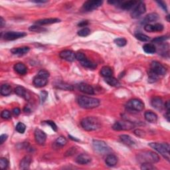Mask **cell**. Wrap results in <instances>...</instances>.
<instances>
[{
    "mask_svg": "<svg viewBox=\"0 0 170 170\" xmlns=\"http://www.w3.org/2000/svg\"><path fill=\"white\" fill-rule=\"evenodd\" d=\"M137 159L142 163H153L159 161V157L157 153L152 151H143L138 153Z\"/></svg>",
    "mask_w": 170,
    "mask_h": 170,
    "instance_id": "obj_1",
    "label": "cell"
},
{
    "mask_svg": "<svg viewBox=\"0 0 170 170\" xmlns=\"http://www.w3.org/2000/svg\"><path fill=\"white\" fill-rule=\"evenodd\" d=\"M79 106L84 109H93L100 105V100L95 98L81 96L78 98Z\"/></svg>",
    "mask_w": 170,
    "mask_h": 170,
    "instance_id": "obj_2",
    "label": "cell"
},
{
    "mask_svg": "<svg viewBox=\"0 0 170 170\" xmlns=\"http://www.w3.org/2000/svg\"><path fill=\"white\" fill-rule=\"evenodd\" d=\"M80 124L87 131H94L100 128V122L97 118L87 117L82 120Z\"/></svg>",
    "mask_w": 170,
    "mask_h": 170,
    "instance_id": "obj_3",
    "label": "cell"
},
{
    "mask_svg": "<svg viewBox=\"0 0 170 170\" xmlns=\"http://www.w3.org/2000/svg\"><path fill=\"white\" fill-rule=\"evenodd\" d=\"M149 146L169 161V145L168 143H150Z\"/></svg>",
    "mask_w": 170,
    "mask_h": 170,
    "instance_id": "obj_4",
    "label": "cell"
},
{
    "mask_svg": "<svg viewBox=\"0 0 170 170\" xmlns=\"http://www.w3.org/2000/svg\"><path fill=\"white\" fill-rule=\"evenodd\" d=\"M93 147L94 151L100 154H106L111 151L110 148L107 145V143L101 140H93Z\"/></svg>",
    "mask_w": 170,
    "mask_h": 170,
    "instance_id": "obj_5",
    "label": "cell"
},
{
    "mask_svg": "<svg viewBox=\"0 0 170 170\" xmlns=\"http://www.w3.org/2000/svg\"><path fill=\"white\" fill-rule=\"evenodd\" d=\"M126 106L128 109L131 110L140 112L144 109V104L141 100L134 99L129 100L126 104Z\"/></svg>",
    "mask_w": 170,
    "mask_h": 170,
    "instance_id": "obj_6",
    "label": "cell"
},
{
    "mask_svg": "<svg viewBox=\"0 0 170 170\" xmlns=\"http://www.w3.org/2000/svg\"><path fill=\"white\" fill-rule=\"evenodd\" d=\"M134 127V124L129 121H118L114 124L112 128L116 131L130 130Z\"/></svg>",
    "mask_w": 170,
    "mask_h": 170,
    "instance_id": "obj_7",
    "label": "cell"
},
{
    "mask_svg": "<svg viewBox=\"0 0 170 170\" xmlns=\"http://www.w3.org/2000/svg\"><path fill=\"white\" fill-rule=\"evenodd\" d=\"M146 11V5L143 2H138V4L134 7L131 12V17L134 19L138 18L140 16L144 14Z\"/></svg>",
    "mask_w": 170,
    "mask_h": 170,
    "instance_id": "obj_8",
    "label": "cell"
},
{
    "mask_svg": "<svg viewBox=\"0 0 170 170\" xmlns=\"http://www.w3.org/2000/svg\"><path fill=\"white\" fill-rule=\"evenodd\" d=\"M150 71L158 76H163L166 73V68L162 64L158 61H153L151 64Z\"/></svg>",
    "mask_w": 170,
    "mask_h": 170,
    "instance_id": "obj_9",
    "label": "cell"
},
{
    "mask_svg": "<svg viewBox=\"0 0 170 170\" xmlns=\"http://www.w3.org/2000/svg\"><path fill=\"white\" fill-rule=\"evenodd\" d=\"M103 2L100 0H93V1H87L83 4V9L86 11H90L96 9L102 5Z\"/></svg>",
    "mask_w": 170,
    "mask_h": 170,
    "instance_id": "obj_10",
    "label": "cell"
},
{
    "mask_svg": "<svg viewBox=\"0 0 170 170\" xmlns=\"http://www.w3.org/2000/svg\"><path fill=\"white\" fill-rule=\"evenodd\" d=\"M27 35V33L24 32H18V31H9L5 33L4 37L5 40L8 41H14L15 39L22 38Z\"/></svg>",
    "mask_w": 170,
    "mask_h": 170,
    "instance_id": "obj_11",
    "label": "cell"
},
{
    "mask_svg": "<svg viewBox=\"0 0 170 170\" xmlns=\"http://www.w3.org/2000/svg\"><path fill=\"white\" fill-rule=\"evenodd\" d=\"M35 140L39 145H43L46 142L47 135L42 130L37 128L35 130Z\"/></svg>",
    "mask_w": 170,
    "mask_h": 170,
    "instance_id": "obj_12",
    "label": "cell"
},
{
    "mask_svg": "<svg viewBox=\"0 0 170 170\" xmlns=\"http://www.w3.org/2000/svg\"><path fill=\"white\" fill-rule=\"evenodd\" d=\"M59 56L63 59L69 62H73L76 59V53L71 50H65L61 51L59 53Z\"/></svg>",
    "mask_w": 170,
    "mask_h": 170,
    "instance_id": "obj_13",
    "label": "cell"
},
{
    "mask_svg": "<svg viewBox=\"0 0 170 170\" xmlns=\"http://www.w3.org/2000/svg\"><path fill=\"white\" fill-rule=\"evenodd\" d=\"M78 89L80 92L85 93L87 94H94V89L91 85L86 83H80L78 85Z\"/></svg>",
    "mask_w": 170,
    "mask_h": 170,
    "instance_id": "obj_14",
    "label": "cell"
},
{
    "mask_svg": "<svg viewBox=\"0 0 170 170\" xmlns=\"http://www.w3.org/2000/svg\"><path fill=\"white\" fill-rule=\"evenodd\" d=\"M144 29L147 32H160L163 30V26L160 24H156L155 25L147 24L144 27Z\"/></svg>",
    "mask_w": 170,
    "mask_h": 170,
    "instance_id": "obj_15",
    "label": "cell"
},
{
    "mask_svg": "<svg viewBox=\"0 0 170 170\" xmlns=\"http://www.w3.org/2000/svg\"><path fill=\"white\" fill-rule=\"evenodd\" d=\"M33 84L36 87L41 88V87L46 86V85L47 84L48 78H42V77H41L38 76V75H37V76L33 78Z\"/></svg>",
    "mask_w": 170,
    "mask_h": 170,
    "instance_id": "obj_16",
    "label": "cell"
},
{
    "mask_svg": "<svg viewBox=\"0 0 170 170\" xmlns=\"http://www.w3.org/2000/svg\"><path fill=\"white\" fill-rule=\"evenodd\" d=\"M15 93L18 96L24 98L25 100H29L30 99V94H29L28 91L25 88L22 87H17L15 89Z\"/></svg>",
    "mask_w": 170,
    "mask_h": 170,
    "instance_id": "obj_17",
    "label": "cell"
},
{
    "mask_svg": "<svg viewBox=\"0 0 170 170\" xmlns=\"http://www.w3.org/2000/svg\"><path fill=\"white\" fill-rule=\"evenodd\" d=\"M61 20L57 18H48V19H42L36 21L35 24L37 25H50L59 23Z\"/></svg>",
    "mask_w": 170,
    "mask_h": 170,
    "instance_id": "obj_18",
    "label": "cell"
},
{
    "mask_svg": "<svg viewBox=\"0 0 170 170\" xmlns=\"http://www.w3.org/2000/svg\"><path fill=\"white\" fill-rule=\"evenodd\" d=\"M76 162L78 164H88V163H89L91 162V158L89 155L85 154V153H82V154L77 157L76 159Z\"/></svg>",
    "mask_w": 170,
    "mask_h": 170,
    "instance_id": "obj_19",
    "label": "cell"
},
{
    "mask_svg": "<svg viewBox=\"0 0 170 170\" xmlns=\"http://www.w3.org/2000/svg\"><path fill=\"white\" fill-rule=\"evenodd\" d=\"M32 162V158L30 156H26L21 159L19 164V168L21 169H27L30 167Z\"/></svg>",
    "mask_w": 170,
    "mask_h": 170,
    "instance_id": "obj_20",
    "label": "cell"
},
{
    "mask_svg": "<svg viewBox=\"0 0 170 170\" xmlns=\"http://www.w3.org/2000/svg\"><path fill=\"white\" fill-rule=\"evenodd\" d=\"M29 50H30V49L28 47H22L12 49L11 52L14 55H18V56H23V55L28 53Z\"/></svg>",
    "mask_w": 170,
    "mask_h": 170,
    "instance_id": "obj_21",
    "label": "cell"
},
{
    "mask_svg": "<svg viewBox=\"0 0 170 170\" xmlns=\"http://www.w3.org/2000/svg\"><path fill=\"white\" fill-rule=\"evenodd\" d=\"M152 106L158 110H162L163 109V102L161 98L159 97H154L152 100Z\"/></svg>",
    "mask_w": 170,
    "mask_h": 170,
    "instance_id": "obj_22",
    "label": "cell"
},
{
    "mask_svg": "<svg viewBox=\"0 0 170 170\" xmlns=\"http://www.w3.org/2000/svg\"><path fill=\"white\" fill-rule=\"evenodd\" d=\"M14 70L16 73L20 75H24L27 72V68L22 63H18L15 65Z\"/></svg>",
    "mask_w": 170,
    "mask_h": 170,
    "instance_id": "obj_23",
    "label": "cell"
},
{
    "mask_svg": "<svg viewBox=\"0 0 170 170\" xmlns=\"http://www.w3.org/2000/svg\"><path fill=\"white\" fill-rule=\"evenodd\" d=\"M159 19V15L156 13H152L146 16V17L143 20V24H149L150 23H153Z\"/></svg>",
    "mask_w": 170,
    "mask_h": 170,
    "instance_id": "obj_24",
    "label": "cell"
},
{
    "mask_svg": "<svg viewBox=\"0 0 170 170\" xmlns=\"http://www.w3.org/2000/svg\"><path fill=\"white\" fill-rule=\"evenodd\" d=\"M144 116L146 120L150 123H156L158 120V116L152 111H147L145 112Z\"/></svg>",
    "mask_w": 170,
    "mask_h": 170,
    "instance_id": "obj_25",
    "label": "cell"
},
{
    "mask_svg": "<svg viewBox=\"0 0 170 170\" xmlns=\"http://www.w3.org/2000/svg\"><path fill=\"white\" fill-rule=\"evenodd\" d=\"M105 162L108 166L113 167L117 164L118 158L114 154H109L106 157Z\"/></svg>",
    "mask_w": 170,
    "mask_h": 170,
    "instance_id": "obj_26",
    "label": "cell"
},
{
    "mask_svg": "<svg viewBox=\"0 0 170 170\" xmlns=\"http://www.w3.org/2000/svg\"><path fill=\"white\" fill-rule=\"evenodd\" d=\"M137 1H128V2H124L120 3V7L123 9L125 10H129L132 8H134L136 4H138Z\"/></svg>",
    "mask_w": 170,
    "mask_h": 170,
    "instance_id": "obj_27",
    "label": "cell"
},
{
    "mask_svg": "<svg viewBox=\"0 0 170 170\" xmlns=\"http://www.w3.org/2000/svg\"><path fill=\"white\" fill-rule=\"evenodd\" d=\"M120 138L121 140V141L126 146H132L133 145H134V140L130 136L123 134L120 136Z\"/></svg>",
    "mask_w": 170,
    "mask_h": 170,
    "instance_id": "obj_28",
    "label": "cell"
},
{
    "mask_svg": "<svg viewBox=\"0 0 170 170\" xmlns=\"http://www.w3.org/2000/svg\"><path fill=\"white\" fill-rule=\"evenodd\" d=\"M80 63L84 67L90 68V69H94V68H96L97 67L96 63H94L93 61L89 60L87 58H85L83 61H82Z\"/></svg>",
    "mask_w": 170,
    "mask_h": 170,
    "instance_id": "obj_29",
    "label": "cell"
},
{
    "mask_svg": "<svg viewBox=\"0 0 170 170\" xmlns=\"http://www.w3.org/2000/svg\"><path fill=\"white\" fill-rule=\"evenodd\" d=\"M0 93L3 96H8L11 93V87L8 84H4L2 85Z\"/></svg>",
    "mask_w": 170,
    "mask_h": 170,
    "instance_id": "obj_30",
    "label": "cell"
},
{
    "mask_svg": "<svg viewBox=\"0 0 170 170\" xmlns=\"http://www.w3.org/2000/svg\"><path fill=\"white\" fill-rule=\"evenodd\" d=\"M55 87H56L57 89H59L61 90H73V87L72 85L65 83H63V82H59V83H57V84H55Z\"/></svg>",
    "mask_w": 170,
    "mask_h": 170,
    "instance_id": "obj_31",
    "label": "cell"
},
{
    "mask_svg": "<svg viewBox=\"0 0 170 170\" xmlns=\"http://www.w3.org/2000/svg\"><path fill=\"white\" fill-rule=\"evenodd\" d=\"M143 50L148 54H153L156 53V48L152 43H147L143 46Z\"/></svg>",
    "mask_w": 170,
    "mask_h": 170,
    "instance_id": "obj_32",
    "label": "cell"
},
{
    "mask_svg": "<svg viewBox=\"0 0 170 170\" xmlns=\"http://www.w3.org/2000/svg\"><path fill=\"white\" fill-rule=\"evenodd\" d=\"M100 74L103 77L107 78V77H112L113 72H112V70L111 69L110 67L105 66L101 68Z\"/></svg>",
    "mask_w": 170,
    "mask_h": 170,
    "instance_id": "obj_33",
    "label": "cell"
},
{
    "mask_svg": "<svg viewBox=\"0 0 170 170\" xmlns=\"http://www.w3.org/2000/svg\"><path fill=\"white\" fill-rule=\"evenodd\" d=\"M105 82L108 84H109L110 86H111V87H119L120 85V82L118 81V80H117L116 78H114L113 77H110L105 78Z\"/></svg>",
    "mask_w": 170,
    "mask_h": 170,
    "instance_id": "obj_34",
    "label": "cell"
},
{
    "mask_svg": "<svg viewBox=\"0 0 170 170\" xmlns=\"http://www.w3.org/2000/svg\"><path fill=\"white\" fill-rule=\"evenodd\" d=\"M135 37L138 39V40L143 41V42H148L150 41V37L148 36H147L145 34L140 33H138L135 34Z\"/></svg>",
    "mask_w": 170,
    "mask_h": 170,
    "instance_id": "obj_35",
    "label": "cell"
},
{
    "mask_svg": "<svg viewBox=\"0 0 170 170\" xmlns=\"http://www.w3.org/2000/svg\"><path fill=\"white\" fill-rule=\"evenodd\" d=\"M90 33L91 31L90 30V29H89L88 27H84L78 31V35L80 36V37H87V36L89 35L90 34Z\"/></svg>",
    "mask_w": 170,
    "mask_h": 170,
    "instance_id": "obj_36",
    "label": "cell"
},
{
    "mask_svg": "<svg viewBox=\"0 0 170 170\" xmlns=\"http://www.w3.org/2000/svg\"><path fill=\"white\" fill-rule=\"evenodd\" d=\"M55 143H56V144L58 146H64L65 145H66V143H67V140L64 136H61L58 137L56 140Z\"/></svg>",
    "mask_w": 170,
    "mask_h": 170,
    "instance_id": "obj_37",
    "label": "cell"
},
{
    "mask_svg": "<svg viewBox=\"0 0 170 170\" xmlns=\"http://www.w3.org/2000/svg\"><path fill=\"white\" fill-rule=\"evenodd\" d=\"M29 31H34V32H38V33H41V32H43V31H47L46 29L44 28V27H40L39 25L31 26V27L29 28Z\"/></svg>",
    "mask_w": 170,
    "mask_h": 170,
    "instance_id": "obj_38",
    "label": "cell"
},
{
    "mask_svg": "<svg viewBox=\"0 0 170 170\" xmlns=\"http://www.w3.org/2000/svg\"><path fill=\"white\" fill-rule=\"evenodd\" d=\"M15 129L19 133L24 134L25 131V130H26V126L25 125L24 123L19 122L17 124V126H16Z\"/></svg>",
    "mask_w": 170,
    "mask_h": 170,
    "instance_id": "obj_39",
    "label": "cell"
},
{
    "mask_svg": "<svg viewBox=\"0 0 170 170\" xmlns=\"http://www.w3.org/2000/svg\"><path fill=\"white\" fill-rule=\"evenodd\" d=\"M114 42L119 47H124L125 46L127 43V41L124 38H118L114 40Z\"/></svg>",
    "mask_w": 170,
    "mask_h": 170,
    "instance_id": "obj_40",
    "label": "cell"
},
{
    "mask_svg": "<svg viewBox=\"0 0 170 170\" xmlns=\"http://www.w3.org/2000/svg\"><path fill=\"white\" fill-rule=\"evenodd\" d=\"M158 77L159 76H158V75H156V74L153 73V72H152L150 70L149 71L148 79L150 83H154V82L157 81L158 79Z\"/></svg>",
    "mask_w": 170,
    "mask_h": 170,
    "instance_id": "obj_41",
    "label": "cell"
},
{
    "mask_svg": "<svg viewBox=\"0 0 170 170\" xmlns=\"http://www.w3.org/2000/svg\"><path fill=\"white\" fill-rule=\"evenodd\" d=\"M8 165H9V162L7 159L4 158H2L0 159V168H1L2 169H7Z\"/></svg>",
    "mask_w": 170,
    "mask_h": 170,
    "instance_id": "obj_42",
    "label": "cell"
},
{
    "mask_svg": "<svg viewBox=\"0 0 170 170\" xmlns=\"http://www.w3.org/2000/svg\"><path fill=\"white\" fill-rule=\"evenodd\" d=\"M169 39L168 36H162V37H158L152 40V42L153 43H162V42H164L165 41L168 40Z\"/></svg>",
    "mask_w": 170,
    "mask_h": 170,
    "instance_id": "obj_43",
    "label": "cell"
},
{
    "mask_svg": "<svg viewBox=\"0 0 170 170\" xmlns=\"http://www.w3.org/2000/svg\"><path fill=\"white\" fill-rule=\"evenodd\" d=\"M1 116L3 119H5V120H9L11 118V112H9V110H4L2 111V114H1Z\"/></svg>",
    "mask_w": 170,
    "mask_h": 170,
    "instance_id": "obj_44",
    "label": "cell"
},
{
    "mask_svg": "<svg viewBox=\"0 0 170 170\" xmlns=\"http://www.w3.org/2000/svg\"><path fill=\"white\" fill-rule=\"evenodd\" d=\"M37 75L39 77H42V78H48L50 76L49 73V72L47 70H45V69H42L41 71H39Z\"/></svg>",
    "mask_w": 170,
    "mask_h": 170,
    "instance_id": "obj_45",
    "label": "cell"
},
{
    "mask_svg": "<svg viewBox=\"0 0 170 170\" xmlns=\"http://www.w3.org/2000/svg\"><path fill=\"white\" fill-rule=\"evenodd\" d=\"M142 169H146V170H152L156 169L154 165H153L152 163H142L141 166Z\"/></svg>",
    "mask_w": 170,
    "mask_h": 170,
    "instance_id": "obj_46",
    "label": "cell"
},
{
    "mask_svg": "<svg viewBox=\"0 0 170 170\" xmlns=\"http://www.w3.org/2000/svg\"><path fill=\"white\" fill-rule=\"evenodd\" d=\"M86 58H87V57L85 56V55L83 53H81V52H78V53H76V59L78 60L79 62H81L82 61H83Z\"/></svg>",
    "mask_w": 170,
    "mask_h": 170,
    "instance_id": "obj_47",
    "label": "cell"
},
{
    "mask_svg": "<svg viewBox=\"0 0 170 170\" xmlns=\"http://www.w3.org/2000/svg\"><path fill=\"white\" fill-rule=\"evenodd\" d=\"M45 123L48 124V125H49L51 127V128L53 129L54 131H55V132L57 131V126L56 124H55V123L54 122H53V121L48 120V121H47V122H45Z\"/></svg>",
    "mask_w": 170,
    "mask_h": 170,
    "instance_id": "obj_48",
    "label": "cell"
},
{
    "mask_svg": "<svg viewBox=\"0 0 170 170\" xmlns=\"http://www.w3.org/2000/svg\"><path fill=\"white\" fill-rule=\"evenodd\" d=\"M48 96V93L46 92V91H42L41 93V101L42 102H44L45 100L47 99Z\"/></svg>",
    "mask_w": 170,
    "mask_h": 170,
    "instance_id": "obj_49",
    "label": "cell"
},
{
    "mask_svg": "<svg viewBox=\"0 0 170 170\" xmlns=\"http://www.w3.org/2000/svg\"><path fill=\"white\" fill-rule=\"evenodd\" d=\"M157 3L159 5L160 7H161L163 10H164L165 11H168V9H167V5H166V4L165 2H157Z\"/></svg>",
    "mask_w": 170,
    "mask_h": 170,
    "instance_id": "obj_50",
    "label": "cell"
},
{
    "mask_svg": "<svg viewBox=\"0 0 170 170\" xmlns=\"http://www.w3.org/2000/svg\"><path fill=\"white\" fill-rule=\"evenodd\" d=\"M8 135L7 134H2L1 136H0V143L1 144H3L6 140L8 139Z\"/></svg>",
    "mask_w": 170,
    "mask_h": 170,
    "instance_id": "obj_51",
    "label": "cell"
},
{
    "mask_svg": "<svg viewBox=\"0 0 170 170\" xmlns=\"http://www.w3.org/2000/svg\"><path fill=\"white\" fill-rule=\"evenodd\" d=\"M77 149H75V148H72L71 149H69L67 151V152L66 153V156H72L73 155L74 153L76 152Z\"/></svg>",
    "mask_w": 170,
    "mask_h": 170,
    "instance_id": "obj_52",
    "label": "cell"
},
{
    "mask_svg": "<svg viewBox=\"0 0 170 170\" xmlns=\"http://www.w3.org/2000/svg\"><path fill=\"white\" fill-rule=\"evenodd\" d=\"M12 112L14 116H17L21 113V110L19 109V108H15V109L12 110Z\"/></svg>",
    "mask_w": 170,
    "mask_h": 170,
    "instance_id": "obj_53",
    "label": "cell"
},
{
    "mask_svg": "<svg viewBox=\"0 0 170 170\" xmlns=\"http://www.w3.org/2000/svg\"><path fill=\"white\" fill-rule=\"evenodd\" d=\"M134 133H135V134L137 135L138 136L142 137V136H143V133H144V132L142 131V130H137L134 132Z\"/></svg>",
    "mask_w": 170,
    "mask_h": 170,
    "instance_id": "obj_54",
    "label": "cell"
},
{
    "mask_svg": "<svg viewBox=\"0 0 170 170\" xmlns=\"http://www.w3.org/2000/svg\"><path fill=\"white\" fill-rule=\"evenodd\" d=\"M88 24H89V22H88V21H83L80 22L79 24H78V25L79 26V27H85V26H87Z\"/></svg>",
    "mask_w": 170,
    "mask_h": 170,
    "instance_id": "obj_55",
    "label": "cell"
},
{
    "mask_svg": "<svg viewBox=\"0 0 170 170\" xmlns=\"http://www.w3.org/2000/svg\"><path fill=\"white\" fill-rule=\"evenodd\" d=\"M5 24V22L4 21V18L1 17V18H0V26H1V27H4Z\"/></svg>",
    "mask_w": 170,
    "mask_h": 170,
    "instance_id": "obj_56",
    "label": "cell"
},
{
    "mask_svg": "<svg viewBox=\"0 0 170 170\" xmlns=\"http://www.w3.org/2000/svg\"><path fill=\"white\" fill-rule=\"evenodd\" d=\"M169 106H170V104H169V101H168L165 104V108L167 109V110L168 111V112H169Z\"/></svg>",
    "mask_w": 170,
    "mask_h": 170,
    "instance_id": "obj_57",
    "label": "cell"
},
{
    "mask_svg": "<svg viewBox=\"0 0 170 170\" xmlns=\"http://www.w3.org/2000/svg\"><path fill=\"white\" fill-rule=\"evenodd\" d=\"M33 2L37 3V4H38V3H41V4H43V3H47V1H33Z\"/></svg>",
    "mask_w": 170,
    "mask_h": 170,
    "instance_id": "obj_58",
    "label": "cell"
},
{
    "mask_svg": "<svg viewBox=\"0 0 170 170\" xmlns=\"http://www.w3.org/2000/svg\"><path fill=\"white\" fill-rule=\"evenodd\" d=\"M69 138H71V140H75V141H78V140H77V138H73V137H72L71 136H69Z\"/></svg>",
    "mask_w": 170,
    "mask_h": 170,
    "instance_id": "obj_59",
    "label": "cell"
}]
</instances>
